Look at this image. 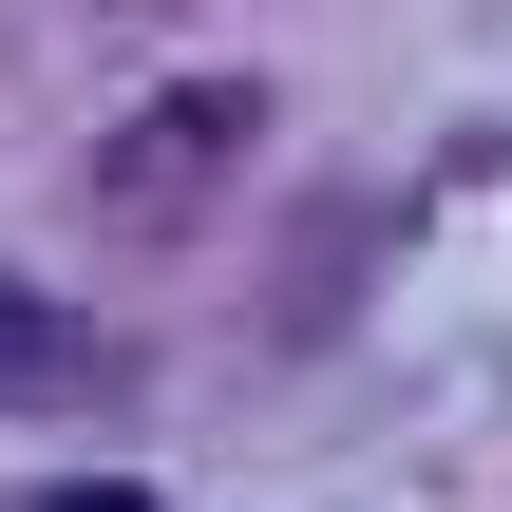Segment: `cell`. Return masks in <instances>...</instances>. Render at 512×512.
<instances>
[{
    "mask_svg": "<svg viewBox=\"0 0 512 512\" xmlns=\"http://www.w3.org/2000/svg\"><path fill=\"white\" fill-rule=\"evenodd\" d=\"M0 380H76V323H57V304H19V285H0Z\"/></svg>",
    "mask_w": 512,
    "mask_h": 512,
    "instance_id": "1",
    "label": "cell"
},
{
    "mask_svg": "<svg viewBox=\"0 0 512 512\" xmlns=\"http://www.w3.org/2000/svg\"><path fill=\"white\" fill-rule=\"evenodd\" d=\"M38 512H152V494H133V475H76V494H38Z\"/></svg>",
    "mask_w": 512,
    "mask_h": 512,
    "instance_id": "2",
    "label": "cell"
}]
</instances>
